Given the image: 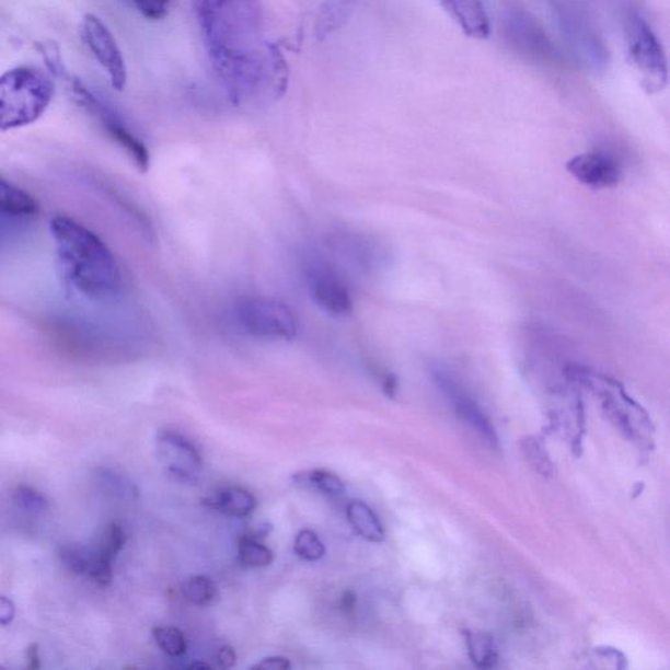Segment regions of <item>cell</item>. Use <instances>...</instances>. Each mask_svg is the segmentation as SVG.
<instances>
[{"mask_svg": "<svg viewBox=\"0 0 670 670\" xmlns=\"http://www.w3.org/2000/svg\"><path fill=\"white\" fill-rule=\"evenodd\" d=\"M434 380L441 392L453 402L455 412L459 413L460 417L464 418V420H466L482 438L488 441V443L497 446V434H495L490 421H488L485 414L481 412L478 405L462 393L460 386L455 384V381L441 370H434Z\"/></svg>", "mask_w": 670, "mask_h": 670, "instance_id": "obj_11", "label": "cell"}, {"mask_svg": "<svg viewBox=\"0 0 670 670\" xmlns=\"http://www.w3.org/2000/svg\"><path fill=\"white\" fill-rule=\"evenodd\" d=\"M55 84L42 70L19 66L0 76V131L35 124L49 108Z\"/></svg>", "mask_w": 670, "mask_h": 670, "instance_id": "obj_3", "label": "cell"}, {"mask_svg": "<svg viewBox=\"0 0 670 670\" xmlns=\"http://www.w3.org/2000/svg\"><path fill=\"white\" fill-rule=\"evenodd\" d=\"M628 56L642 76V83L648 92L666 89L668 65L666 51L659 38L639 13L629 15L626 22Z\"/></svg>", "mask_w": 670, "mask_h": 670, "instance_id": "obj_6", "label": "cell"}, {"mask_svg": "<svg viewBox=\"0 0 670 670\" xmlns=\"http://www.w3.org/2000/svg\"><path fill=\"white\" fill-rule=\"evenodd\" d=\"M567 171L582 185L593 189H609L620 183L621 170L613 160L602 153L589 152L575 157L567 163Z\"/></svg>", "mask_w": 670, "mask_h": 670, "instance_id": "obj_10", "label": "cell"}, {"mask_svg": "<svg viewBox=\"0 0 670 670\" xmlns=\"http://www.w3.org/2000/svg\"><path fill=\"white\" fill-rule=\"evenodd\" d=\"M140 15L151 22L163 20L171 10L172 0H131Z\"/></svg>", "mask_w": 670, "mask_h": 670, "instance_id": "obj_28", "label": "cell"}, {"mask_svg": "<svg viewBox=\"0 0 670 670\" xmlns=\"http://www.w3.org/2000/svg\"><path fill=\"white\" fill-rule=\"evenodd\" d=\"M37 212V200L31 194L0 177V216L25 219Z\"/></svg>", "mask_w": 670, "mask_h": 670, "instance_id": "obj_16", "label": "cell"}, {"mask_svg": "<svg viewBox=\"0 0 670 670\" xmlns=\"http://www.w3.org/2000/svg\"><path fill=\"white\" fill-rule=\"evenodd\" d=\"M49 228L67 281L86 298L116 297L123 287V273L108 245L70 217L51 218Z\"/></svg>", "mask_w": 670, "mask_h": 670, "instance_id": "obj_2", "label": "cell"}, {"mask_svg": "<svg viewBox=\"0 0 670 670\" xmlns=\"http://www.w3.org/2000/svg\"><path fill=\"white\" fill-rule=\"evenodd\" d=\"M293 482L300 487L310 488L330 497H340L346 493V486L337 474L324 469L300 472L293 475Z\"/></svg>", "mask_w": 670, "mask_h": 670, "instance_id": "obj_18", "label": "cell"}, {"mask_svg": "<svg viewBox=\"0 0 670 670\" xmlns=\"http://www.w3.org/2000/svg\"><path fill=\"white\" fill-rule=\"evenodd\" d=\"M59 559L72 574L83 575L89 571L90 559H86L83 553L79 552L76 547H60Z\"/></svg>", "mask_w": 670, "mask_h": 670, "instance_id": "obj_29", "label": "cell"}, {"mask_svg": "<svg viewBox=\"0 0 670 670\" xmlns=\"http://www.w3.org/2000/svg\"><path fill=\"white\" fill-rule=\"evenodd\" d=\"M522 449H524L527 459L531 462L535 471L545 475V477H551V475H553L554 466L552 460L548 459L545 449L541 447L538 440L533 438L522 440Z\"/></svg>", "mask_w": 670, "mask_h": 670, "instance_id": "obj_25", "label": "cell"}, {"mask_svg": "<svg viewBox=\"0 0 670 670\" xmlns=\"http://www.w3.org/2000/svg\"><path fill=\"white\" fill-rule=\"evenodd\" d=\"M508 35L519 49L527 51V55L538 56L545 59L555 57L553 45L539 25L532 19L522 15L520 12H512L506 20Z\"/></svg>", "mask_w": 670, "mask_h": 670, "instance_id": "obj_13", "label": "cell"}, {"mask_svg": "<svg viewBox=\"0 0 670 670\" xmlns=\"http://www.w3.org/2000/svg\"><path fill=\"white\" fill-rule=\"evenodd\" d=\"M82 36L93 57L108 73L113 90L124 91L127 85L126 62L108 26L102 19L89 13L83 19Z\"/></svg>", "mask_w": 670, "mask_h": 670, "instance_id": "obj_8", "label": "cell"}, {"mask_svg": "<svg viewBox=\"0 0 670 670\" xmlns=\"http://www.w3.org/2000/svg\"><path fill=\"white\" fill-rule=\"evenodd\" d=\"M66 82L69 83L70 93L80 108L91 114L103 129L108 132V136L130 157L132 163L138 166L140 172L150 170V152L146 145L136 134L132 132L129 126L126 125L123 117L112 108L111 105L103 102L102 99L95 95L82 80L67 76Z\"/></svg>", "mask_w": 670, "mask_h": 670, "instance_id": "obj_4", "label": "cell"}, {"mask_svg": "<svg viewBox=\"0 0 670 670\" xmlns=\"http://www.w3.org/2000/svg\"><path fill=\"white\" fill-rule=\"evenodd\" d=\"M253 670H288L291 669L290 660L281 658V656H273V658L264 659L252 667Z\"/></svg>", "mask_w": 670, "mask_h": 670, "instance_id": "obj_31", "label": "cell"}, {"mask_svg": "<svg viewBox=\"0 0 670 670\" xmlns=\"http://www.w3.org/2000/svg\"><path fill=\"white\" fill-rule=\"evenodd\" d=\"M357 607V594L353 591H346L340 596L339 608L342 612L351 613Z\"/></svg>", "mask_w": 670, "mask_h": 670, "instance_id": "obj_35", "label": "cell"}, {"mask_svg": "<svg viewBox=\"0 0 670 670\" xmlns=\"http://www.w3.org/2000/svg\"><path fill=\"white\" fill-rule=\"evenodd\" d=\"M347 520L360 538L370 542H383L385 531L379 518L363 501L354 500L346 508Z\"/></svg>", "mask_w": 670, "mask_h": 670, "instance_id": "obj_17", "label": "cell"}, {"mask_svg": "<svg viewBox=\"0 0 670 670\" xmlns=\"http://www.w3.org/2000/svg\"><path fill=\"white\" fill-rule=\"evenodd\" d=\"M183 594L187 602L196 607L212 604L218 598L217 586L206 576H193L183 585Z\"/></svg>", "mask_w": 670, "mask_h": 670, "instance_id": "obj_20", "label": "cell"}, {"mask_svg": "<svg viewBox=\"0 0 670 670\" xmlns=\"http://www.w3.org/2000/svg\"><path fill=\"white\" fill-rule=\"evenodd\" d=\"M439 3L467 37L486 39L490 36V19L484 0H439Z\"/></svg>", "mask_w": 670, "mask_h": 670, "instance_id": "obj_12", "label": "cell"}, {"mask_svg": "<svg viewBox=\"0 0 670 670\" xmlns=\"http://www.w3.org/2000/svg\"><path fill=\"white\" fill-rule=\"evenodd\" d=\"M211 667L209 665H206V662H196V665H192L190 669H210Z\"/></svg>", "mask_w": 670, "mask_h": 670, "instance_id": "obj_37", "label": "cell"}, {"mask_svg": "<svg viewBox=\"0 0 670 670\" xmlns=\"http://www.w3.org/2000/svg\"><path fill=\"white\" fill-rule=\"evenodd\" d=\"M238 656L230 646H224L217 654V662L220 669H231L236 665Z\"/></svg>", "mask_w": 670, "mask_h": 670, "instance_id": "obj_33", "label": "cell"}, {"mask_svg": "<svg viewBox=\"0 0 670 670\" xmlns=\"http://www.w3.org/2000/svg\"><path fill=\"white\" fill-rule=\"evenodd\" d=\"M15 500L20 507L32 512H43L49 507L48 499L30 486H19L15 492Z\"/></svg>", "mask_w": 670, "mask_h": 670, "instance_id": "obj_27", "label": "cell"}, {"mask_svg": "<svg viewBox=\"0 0 670 670\" xmlns=\"http://www.w3.org/2000/svg\"><path fill=\"white\" fill-rule=\"evenodd\" d=\"M158 453L168 473L183 482L197 481L203 471V458L196 446L174 431H160L158 435Z\"/></svg>", "mask_w": 670, "mask_h": 670, "instance_id": "obj_9", "label": "cell"}, {"mask_svg": "<svg viewBox=\"0 0 670 670\" xmlns=\"http://www.w3.org/2000/svg\"><path fill=\"white\" fill-rule=\"evenodd\" d=\"M239 559L247 568H264L272 565L274 554L258 540L244 535L239 541Z\"/></svg>", "mask_w": 670, "mask_h": 670, "instance_id": "obj_21", "label": "cell"}, {"mask_svg": "<svg viewBox=\"0 0 670 670\" xmlns=\"http://www.w3.org/2000/svg\"><path fill=\"white\" fill-rule=\"evenodd\" d=\"M293 548L294 553H297L300 558L310 562H316L325 555V545L323 541L320 540L316 533L310 531V529H304V531L299 532L297 539H294Z\"/></svg>", "mask_w": 670, "mask_h": 670, "instance_id": "obj_23", "label": "cell"}, {"mask_svg": "<svg viewBox=\"0 0 670 670\" xmlns=\"http://www.w3.org/2000/svg\"><path fill=\"white\" fill-rule=\"evenodd\" d=\"M15 604L5 596H0V625L7 626L15 619Z\"/></svg>", "mask_w": 670, "mask_h": 670, "instance_id": "obj_32", "label": "cell"}, {"mask_svg": "<svg viewBox=\"0 0 670 670\" xmlns=\"http://www.w3.org/2000/svg\"><path fill=\"white\" fill-rule=\"evenodd\" d=\"M469 656L480 668H493L498 662L497 646L492 635L466 632Z\"/></svg>", "mask_w": 670, "mask_h": 670, "instance_id": "obj_19", "label": "cell"}, {"mask_svg": "<svg viewBox=\"0 0 670 670\" xmlns=\"http://www.w3.org/2000/svg\"><path fill=\"white\" fill-rule=\"evenodd\" d=\"M383 390L388 397L394 398L395 392H397V379L394 374L386 373L383 377Z\"/></svg>", "mask_w": 670, "mask_h": 670, "instance_id": "obj_36", "label": "cell"}, {"mask_svg": "<svg viewBox=\"0 0 670 670\" xmlns=\"http://www.w3.org/2000/svg\"><path fill=\"white\" fill-rule=\"evenodd\" d=\"M305 280L311 297L324 311L338 317L353 312V298L346 281L325 261H310L305 266Z\"/></svg>", "mask_w": 670, "mask_h": 670, "instance_id": "obj_7", "label": "cell"}, {"mask_svg": "<svg viewBox=\"0 0 670 670\" xmlns=\"http://www.w3.org/2000/svg\"><path fill=\"white\" fill-rule=\"evenodd\" d=\"M357 0H325L317 13L314 33L319 42L333 35L350 20Z\"/></svg>", "mask_w": 670, "mask_h": 670, "instance_id": "obj_15", "label": "cell"}, {"mask_svg": "<svg viewBox=\"0 0 670 670\" xmlns=\"http://www.w3.org/2000/svg\"><path fill=\"white\" fill-rule=\"evenodd\" d=\"M204 505L234 518H246L256 509L257 501L244 488L227 487L204 499Z\"/></svg>", "mask_w": 670, "mask_h": 670, "instance_id": "obj_14", "label": "cell"}, {"mask_svg": "<svg viewBox=\"0 0 670 670\" xmlns=\"http://www.w3.org/2000/svg\"><path fill=\"white\" fill-rule=\"evenodd\" d=\"M194 15L212 71L234 105L285 95L287 60L266 37L263 0H194Z\"/></svg>", "mask_w": 670, "mask_h": 670, "instance_id": "obj_1", "label": "cell"}, {"mask_svg": "<svg viewBox=\"0 0 670 670\" xmlns=\"http://www.w3.org/2000/svg\"><path fill=\"white\" fill-rule=\"evenodd\" d=\"M97 477L106 490L119 495V497H134L137 494V488L130 481L125 480L123 475L116 472L109 471V469H102L97 473Z\"/></svg>", "mask_w": 670, "mask_h": 670, "instance_id": "obj_26", "label": "cell"}, {"mask_svg": "<svg viewBox=\"0 0 670 670\" xmlns=\"http://www.w3.org/2000/svg\"><path fill=\"white\" fill-rule=\"evenodd\" d=\"M234 316L241 330L254 338L291 342L298 335V321L291 308L276 299H240L234 308Z\"/></svg>", "mask_w": 670, "mask_h": 670, "instance_id": "obj_5", "label": "cell"}, {"mask_svg": "<svg viewBox=\"0 0 670 670\" xmlns=\"http://www.w3.org/2000/svg\"><path fill=\"white\" fill-rule=\"evenodd\" d=\"M26 660H28V666H26V669L37 670L42 668V658H39V649L36 643H33V645L28 647V651H26Z\"/></svg>", "mask_w": 670, "mask_h": 670, "instance_id": "obj_34", "label": "cell"}, {"mask_svg": "<svg viewBox=\"0 0 670 670\" xmlns=\"http://www.w3.org/2000/svg\"><path fill=\"white\" fill-rule=\"evenodd\" d=\"M126 541L127 535L125 529L116 524V522H112V524L105 529L97 555L113 562L120 551H123Z\"/></svg>", "mask_w": 670, "mask_h": 670, "instance_id": "obj_24", "label": "cell"}, {"mask_svg": "<svg viewBox=\"0 0 670 670\" xmlns=\"http://www.w3.org/2000/svg\"><path fill=\"white\" fill-rule=\"evenodd\" d=\"M112 561L100 557L96 555L95 558L90 559L89 571L91 579L96 582V585L102 587H109L113 581V567Z\"/></svg>", "mask_w": 670, "mask_h": 670, "instance_id": "obj_30", "label": "cell"}, {"mask_svg": "<svg viewBox=\"0 0 670 670\" xmlns=\"http://www.w3.org/2000/svg\"><path fill=\"white\" fill-rule=\"evenodd\" d=\"M153 640L158 647L172 658L184 656L187 649L185 635L177 627L158 626L152 632Z\"/></svg>", "mask_w": 670, "mask_h": 670, "instance_id": "obj_22", "label": "cell"}]
</instances>
